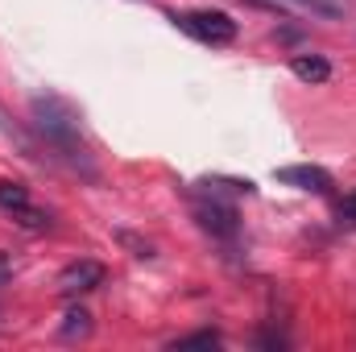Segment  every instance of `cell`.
<instances>
[{
  "mask_svg": "<svg viewBox=\"0 0 356 352\" xmlns=\"http://www.w3.org/2000/svg\"><path fill=\"white\" fill-rule=\"evenodd\" d=\"M33 125L46 133L50 145H58V150H67V154L83 150V145H79V112H75L67 99H58V95H38V99H33Z\"/></svg>",
  "mask_w": 356,
  "mask_h": 352,
  "instance_id": "obj_1",
  "label": "cell"
},
{
  "mask_svg": "<svg viewBox=\"0 0 356 352\" xmlns=\"http://www.w3.org/2000/svg\"><path fill=\"white\" fill-rule=\"evenodd\" d=\"M175 21L191 33V38H199V42H207V46H228V42L236 38V21H232L228 13H220V8L182 13V17H175Z\"/></svg>",
  "mask_w": 356,
  "mask_h": 352,
  "instance_id": "obj_2",
  "label": "cell"
},
{
  "mask_svg": "<svg viewBox=\"0 0 356 352\" xmlns=\"http://www.w3.org/2000/svg\"><path fill=\"white\" fill-rule=\"evenodd\" d=\"M195 220H199V228L211 232V237H236V228H241L236 207H228V203H220V199L195 203Z\"/></svg>",
  "mask_w": 356,
  "mask_h": 352,
  "instance_id": "obj_3",
  "label": "cell"
},
{
  "mask_svg": "<svg viewBox=\"0 0 356 352\" xmlns=\"http://www.w3.org/2000/svg\"><path fill=\"white\" fill-rule=\"evenodd\" d=\"M273 178L282 182V186H294V191H311V195H327L336 182L332 175L323 170V166H282V170H273Z\"/></svg>",
  "mask_w": 356,
  "mask_h": 352,
  "instance_id": "obj_4",
  "label": "cell"
},
{
  "mask_svg": "<svg viewBox=\"0 0 356 352\" xmlns=\"http://www.w3.org/2000/svg\"><path fill=\"white\" fill-rule=\"evenodd\" d=\"M104 282V265L99 262H71L58 273V290L63 294H88Z\"/></svg>",
  "mask_w": 356,
  "mask_h": 352,
  "instance_id": "obj_5",
  "label": "cell"
},
{
  "mask_svg": "<svg viewBox=\"0 0 356 352\" xmlns=\"http://www.w3.org/2000/svg\"><path fill=\"white\" fill-rule=\"evenodd\" d=\"M290 71H294V79H302V83H327V79H332V63L319 58V54H294Z\"/></svg>",
  "mask_w": 356,
  "mask_h": 352,
  "instance_id": "obj_6",
  "label": "cell"
},
{
  "mask_svg": "<svg viewBox=\"0 0 356 352\" xmlns=\"http://www.w3.org/2000/svg\"><path fill=\"white\" fill-rule=\"evenodd\" d=\"M91 328H95V323H91V311H83V307H67V315H63V323H58V336L75 344V340H88Z\"/></svg>",
  "mask_w": 356,
  "mask_h": 352,
  "instance_id": "obj_7",
  "label": "cell"
},
{
  "mask_svg": "<svg viewBox=\"0 0 356 352\" xmlns=\"http://www.w3.org/2000/svg\"><path fill=\"white\" fill-rule=\"evenodd\" d=\"M0 207H4V211L29 207V191H25L21 182H0Z\"/></svg>",
  "mask_w": 356,
  "mask_h": 352,
  "instance_id": "obj_8",
  "label": "cell"
},
{
  "mask_svg": "<svg viewBox=\"0 0 356 352\" xmlns=\"http://www.w3.org/2000/svg\"><path fill=\"white\" fill-rule=\"evenodd\" d=\"M170 349H220V332H191V336H178Z\"/></svg>",
  "mask_w": 356,
  "mask_h": 352,
  "instance_id": "obj_9",
  "label": "cell"
},
{
  "mask_svg": "<svg viewBox=\"0 0 356 352\" xmlns=\"http://www.w3.org/2000/svg\"><path fill=\"white\" fill-rule=\"evenodd\" d=\"M294 4L311 8L315 17H344V4H340V0H294Z\"/></svg>",
  "mask_w": 356,
  "mask_h": 352,
  "instance_id": "obj_10",
  "label": "cell"
},
{
  "mask_svg": "<svg viewBox=\"0 0 356 352\" xmlns=\"http://www.w3.org/2000/svg\"><path fill=\"white\" fill-rule=\"evenodd\" d=\"M13 216H17L25 228H46V224H50V216H46V211H33V207H21V211H13Z\"/></svg>",
  "mask_w": 356,
  "mask_h": 352,
  "instance_id": "obj_11",
  "label": "cell"
},
{
  "mask_svg": "<svg viewBox=\"0 0 356 352\" xmlns=\"http://www.w3.org/2000/svg\"><path fill=\"white\" fill-rule=\"evenodd\" d=\"M116 241H120V245H129V249H137V257H154V245H145V241H137L133 232H116Z\"/></svg>",
  "mask_w": 356,
  "mask_h": 352,
  "instance_id": "obj_12",
  "label": "cell"
},
{
  "mask_svg": "<svg viewBox=\"0 0 356 352\" xmlns=\"http://www.w3.org/2000/svg\"><path fill=\"white\" fill-rule=\"evenodd\" d=\"M8 282H13V257H8V253L0 249V290H4Z\"/></svg>",
  "mask_w": 356,
  "mask_h": 352,
  "instance_id": "obj_13",
  "label": "cell"
},
{
  "mask_svg": "<svg viewBox=\"0 0 356 352\" xmlns=\"http://www.w3.org/2000/svg\"><path fill=\"white\" fill-rule=\"evenodd\" d=\"M340 220H348V224H356V191L340 203Z\"/></svg>",
  "mask_w": 356,
  "mask_h": 352,
  "instance_id": "obj_14",
  "label": "cell"
}]
</instances>
